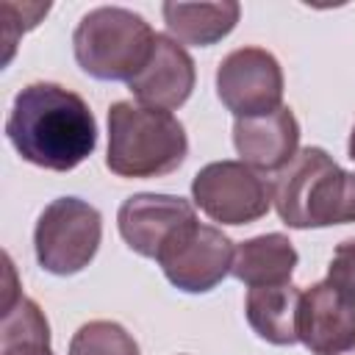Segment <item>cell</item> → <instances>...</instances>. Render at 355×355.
<instances>
[{"label": "cell", "mask_w": 355, "mask_h": 355, "mask_svg": "<svg viewBox=\"0 0 355 355\" xmlns=\"http://www.w3.org/2000/svg\"><path fill=\"white\" fill-rule=\"evenodd\" d=\"M6 136L33 166L69 172L97 147V122L80 94L61 83L36 80L17 92Z\"/></svg>", "instance_id": "obj_1"}, {"label": "cell", "mask_w": 355, "mask_h": 355, "mask_svg": "<svg viewBox=\"0 0 355 355\" xmlns=\"http://www.w3.org/2000/svg\"><path fill=\"white\" fill-rule=\"evenodd\" d=\"M272 202L283 225L333 227L355 222V172H344L322 147H302L272 178Z\"/></svg>", "instance_id": "obj_2"}, {"label": "cell", "mask_w": 355, "mask_h": 355, "mask_svg": "<svg viewBox=\"0 0 355 355\" xmlns=\"http://www.w3.org/2000/svg\"><path fill=\"white\" fill-rule=\"evenodd\" d=\"M189 153V139L178 116L119 100L108 108L105 166L116 178L150 180L175 172Z\"/></svg>", "instance_id": "obj_3"}, {"label": "cell", "mask_w": 355, "mask_h": 355, "mask_svg": "<svg viewBox=\"0 0 355 355\" xmlns=\"http://www.w3.org/2000/svg\"><path fill=\"white\" fill-rule=\"evenodd\" d=\"M155 36L141 14L122 6H97L80 17L72 33L75 61L97 80L130 83L150 61Z\"/></svg>", "instance_id": "obj_4"}, {"label": "cell", "mask_w": 355, "mask_h": 355, "mask_svg": "<svg viewBox=\"0 0 355 355\" xmlns=\"http://www.w3.org/2000/svg\"><path fill=\"white\" fill-rule=\"evenodd\" d=\"M297 336L311 355H338L355 344V239H344L327 275L302 291Z\"/></svg>", "instance_id": "obj_5"}, {"label": "cell", "mask_w": 355, "mask_h": 355, "mask_svg": "<svg viewBox=\"0 0 355 355\" xmlns=\"http://www.w3.org/2000/svg\"><path fill=\"white\" fill-rule=\"evenodd\" d=\"M103 239V216L78 197H58L36 219L33 250L44 272L67 277L86 269Z\"/></svg>", "instance_id": "obj_6"}, {"label": "cell", "mask_w": 355, "mask_h": 355, "mask_svg": "<svg viewBox=\"0 0 355 355\" xmlns=\"http://www.w3.org/2000/svg\"><path fill=\"white\" fill-rule=\"evenodd\" d=\"M191 200L214 222L250 225L269 214L272 183L244 161H214L194 175Z\"/></svg>", "instance_id": "obj_7"}, {"label": "cell", "mask_w": 355, "mask_h": 355, "mask_svg": "<svg viewBox=\"0 0 355 355\" xmlns=\"http://www.w3.org/2000/svg\"><path fill=\"white\" fill-rule=\"evenodd\" d=\"M233 255L236 247L219 227L194 219L164 244L155 261L175 288L205 294L230 275Z\"/></svg>", "instance_id": "obj_8"}, {"label": "cell", "mask_w": 355, "mask_h": 355, "mask_svg": "<svg viewBox=\"0 0 355 355\" xmlns=\"http://www.w3.org/2000/svg\"><path fill=\"white\" fill-rule=\"evenodd\" d=\"M216 97L236 116H263L280 108L283 69L263 47H239L216 67Z\"/></svg>", "instance_id": "obj_9"}, {"label": "cell", "mask_w": 355, "mask_h": 355, "mask_svg": "<svg viewBox=\"0 0 355 355\" xmlns=\"http://www.w3.org/2000/svg\"><path fill=\"white\" fill-rule=\"evenodd\" d=\"M194 205L175 194H133L119 205L116 227L125 244L141 258H158L164 244L189 222H194Z\"/></svg>", "instance_id": "obj_10"}, {"label": "cell", "mask_w": 355, "mask_h": 355, "mask_svg": "<svg viewBox=\"0 0 355 355\" xmlns=\"http://www.w3.org/2000/svg\"><path fill=\"white\" fill-rule=\"evenodd\" d=\"M194 80H197L194 58L186 53V47L178 39L158 33L150 61L128 83V89L139 100V105L175 111L191 97Z\"/></svg>", "instance_id": "obj_11"}, {"label": "cell", "mask_w": 355, "mask_h": 355, "mask_svg": "<svg viewBox=\"0 0 355 355\" xmlns=\"http://www.w3.org/2000/svg\"><path fill=\"white\" fill-rule=\"evenodd\" d=\"M233 144L244 164L263 172H280L300 150V122L288 105L263 116L233 122Z\"/></svg>", "instance_id": "obj_12"}, {"label": "cell", "mask_w": 355, "mask_h": 355, "mask_svg": "<svg viewBox=\"0 0 355 355\" xmlns=\"http://www.w3.org/2000/svg\"><path fill=\"white\" fill-rule=\"evenodd\" d=\"M297 261H300V255L288 236L263 233V236L247 239L236 247L230 275L250 288L280 286V283H291Z\"/></svg>", "instance_id": "obj_13"}, {"label": "cell", "mask_w": 355, "mask_h": 355, "mask_svg": "<svg viewBox=\"0 0 355 355\" xmlns=\"http://www.w3.org/2000/svg\"><path fill=\"white\" fill-rule=\"evenodd\" d=\"M166 31L180 44L211 47L222 42L239 22L241 6L236 0L219 3H164L161 6Z\"/></svg>", "instance_id": "obj_14"}, {"label": "cell", "mask_w": 355, "mask_h": 355, "mask_svg": "<svg viewBox=\"0 0 355 355\" xmlns=\"http://www.w3.org/2000/svg\"><path fill=\"white\" fill-rule=\"evenodd\" d=\"M300 297H302V288L291 283L250 288L244 300V313L250 327L269 344H277V347L297 344L300 341L297 336Z\"/></svg>", "instance_id": "obj_15"}, {"label": "cell", "mask_w": 355, "mask_h": 355, "mask_svg": "<svg viewBox=\"0 0 355 355\" xmlns=\"http://www.w3.org/2000/svg\"><path fill=\"white\" fill-rule=\"evenodd\" d=\"M0 355H53L44 311L33 300L17 294L14 283L6 288L3 302Z\"/></svg>", "instance_id": "obj_16"}, {"label": "cell", "mask_w": 355, "mask_h": 355, "mask_svg": "<svg viewBox=\"0 0 355 355\" xmlns=\"http://www.w3.org/2000/svg\"><path fill=\"white\" fill-rule=\"evenodd\" d=\"M67 355H139V344L122 324L94 319L78 327Z\"/></svg>", "instance_id": "obj_17"}, {"label": "cell", "mask_w": 355, "mask_h": 355, "mask_svg": "<svg viewBox=\"0 0 355 355\" xmlns=\"http://www.w3.org/2000/svg\"><path fill=\"white\" fill-rule=\"evenodd\" d=\"M347 153H349V158L355 161V128H352V133H349V144H347Z\"/></svg>", "instance_id": "obj_18"}, {"label": "cell", "mask_w": 355, "mask_h": 355, "mask_svg": "<svg viewBox=\"0 0 355 355\" xmlns=\"http://www.w3.org/2000/svg\"><path fill=\"white\" fill-rule=\"evenodd\" d=\"M338 355H355V344H352L349 349H344V352H338Z\"/></svg>", "instance_id": "obj_19"}]
</instances>
